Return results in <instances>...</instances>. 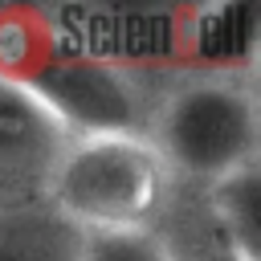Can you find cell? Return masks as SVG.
<instances>
[{
  "label": "cell",
  "mask_w": 261,
  "mask_h": 261,
  "mask_svg": "<svg viewBox=\"0 0 261 261\" xmlns=\"http://www.w3.org/2000/svg\"><path fill=\"white\" fill-rule=\"evenodd\" d=\"M77 261H188L163 228L147 232H82Z\"/></svg>",
  "instance_id": "7"
},
{
  "label": "cell",
  "mask_w": 261,
  "mask_h": 261,
  "mask_svg": "<svg viewBox=\"0 0 261 261\" xmlns=\"http://www.w3.org/2000/svg\"><path fill=\"white\" fill-rule=\"evenodd\" d=\"M171 171L143 135L69 139L45 204L77 232H147L163 228Z\"/></svg>",
  "instance_id": "2"
},
{
  "label": "cell",
  "mask_w": 261,
  "mask_h": 261,
  "mask_svg": "<svg viewBox=\"0 0 261 261\" xmlns=\"http://www.w3.org/2000/svg\"><path fill=\"white\" fill-rule=\"evenodd\" d=\"M24 86L53 110L73 139L94 135H143L151 126L159 90L147 86L135 61L106 53H49Z\"/></svg>",
  "instance_id": "3"
},
{
  "label": "cell",
  "mask_w": 261,
  "mask_h": 261,
  "mask_svg": "<svg viewBox=\"0 0 261 261\" xmlns=\"http://www.w3.org/2000/svg\"><path fill=\"white\" fill-rule=\"evenodd\" d=\"M196 261H241V257H237V253H228V249H220V245L212 241V245H208V249H204Z\"/></svg>",
  "instance_id": "8"
},
{
  "label": "cell",
  "mask_w": 261,
  "mask_h": 261,
  "mask_svg": "<svg viewBox=\"0 0 261 261\" xmlns=\"http://www.w3.org/2000/svg\"><path fill=\"white\" fill-rule=\"evenodd\" d=\"M147 139L171 179L200 188L261 163V102L253 69H192L167 82Z\"/></svg>",
  "instance_id": "1"
},
{
  "label": "cell",
  "mask_w": 261,
  "mask_h": 261,
  "mask_svg": "<svg viewBox=\"0 0 261 261\" xmlns=\"http://www.w3.org/2000/svg\"><path fill=\"white\" fill-rule=\"evenodd\" d=\"M69 139L20 77L0 73V212L45 204Z\"/></svg>",
  "instance_id": "4"
},
{
  "label": "cell",
  "mask_w": 261,
  "mask_h": 261,
  "mask_svg": "<svg viewBox=\"0 0 261 261\" xmlns=\"http://www.w3.org/2000/svg\"><path fill=\"white\" fill-rule=\"evenodd\" d=\"M204 208L220 249L237 253L241 261H261V163L204 188Z\"/></svg>",
  "instance_id": "5"
},
{
  "label": "cell",
  "mask_w": 261,
  "mask_h": 261,
  "mask_svg": "<svg viewBox=\"0 0 261 261\" xmlns=\"http://www.w3.org/2000/svg\"><path fill=\"white\" fill-rule=\"evenodd\" d=\"M82 232L49 204L0 212V261H77Z\"/></svg>",
  "instance_id": "6"
}]
</instances>
